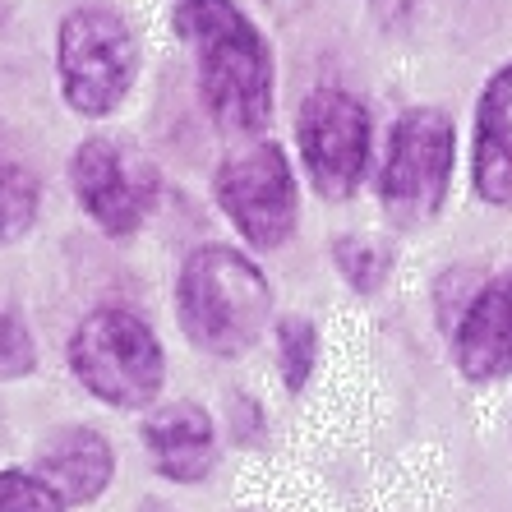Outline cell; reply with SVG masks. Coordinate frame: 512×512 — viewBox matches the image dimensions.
<instances>
[{
  "label": "cell",
  "instance_id": "cell-19",
  "mask_svg": "<svg viewBox=\"0 0 512 512\" xmlns=\"http://www.w3.org/2000/svg\"><path fill=\"white\" fill-rule=\"evenodd\" d=\"M148 512H167V508H148Z\"/></svg>",
  "mask_w": 512,
  "mask_h": 512
},
{
  "label": "cell",
  "instance_id": "cell-17",
  "mask_svg": "<svg viewBox=\"0 0 512 512\" xmlns=\"http://www.w3.org/2000/svg\"><path fill=\"white\" fill-rule=\"evenodd\" d=\"M33 365H37V346L28 323L10 305H0V379H24V374H33Z\"/></svg>",
  "mask_w": 512,
  "mask_h": 512
},
{
  "label": "cell",
  "instance_id": "cell-14",
  "mask_svg": "<svg viewBox=\"0 0 512 512\" xmlns=\"http://www.w3.org/2000/svg\"><path fill=\"white\" fill-rule=\"evenodd\" d=\"M277 346H282V383L296 393V388H305V379L314 374V360H319V333H314L310 319H282V328H277Z\"/></svg>",
  "mask_w": 512,
  "mask_h": 512
},
{
  "label": "cell",
  "instance_id": "cell-2",
  "mask_svg": "<svg viewBox=\"0 0 512 512\" xmlns=\"http://www.w3.org/2000/svg\"><path fill=\"white\" fill-rule=\"evenodd\" d=\"M180 328L208 356H240L259 342L273 314L268 277L231 245H199L176 277Z\"/></svg>",
  "mask_w": 512,
  "mask_h": 512
},
{
  "label": "cell",
  "instance_id": "cell-5",
  "mask_svg": "<svg viewBox=\"0 0 512 512\" xmlns=\"http://www.w3.org/2000/svg\"><path fill=\"white\" fill-rule=\"evenodd\" d=\"M453 153V120L439 107H411L397 120L379 176V199L393 222L416 227V222H429L439 213L448 180H453Z\"/></svg>",
  "mask_w": 512,
  "mask_h": 512
},
{
  "label": "cell",
  "instance_id": "cell-7",
  "mask_svg": "<svg viewBox=\"0 0 512 512\" xmlns=\"http://www.w3.org/2000/svg\"><path fill=\"white\" fill-rule=\"evenodd\" d=\"M296 139L305 171L323 199H346L360 185L370 162V116L360 107V97L342 88L310 93L296 116Z\"/></svg>",
  "mask_w": 512,
  "mask_h": 512
},
{
  "label": "cell",
  "instance_id": "cell-18",
  "mask_svg": "<svg viewBox=\"0 0 512 512\" xmlns=\"http://www.w3.org/2000/svg\"><path fill=\"white\" fill-rule=\"evenodd\" d=\"M411 5H416V0H374V10H379L383 19H388V24H402Z\"/></svg>",
  "mask_w": 512,
  "mask_h": 512
},
{
  "label": "cell",
  "instance_id": "cell-11",
  "mask_svg": "<svg viewBox=\"0 0 512 512\" xmlns=\"http://www.w3.org/2000/svg\"><path fill=\"white\" fill-rule=\"evenodd\" d=\"M33 471L56 489V499L65 503V508H74V503H93L97 494L111 485L116 453H111V443L102 439L97 429L74 425L42 443Z\"/></svg>",
  "mask_w": 512,
  "mask_h": 512
},
{
  "label": "cell",
  "instance_id": "cell-8",
  "mask_svg": "<svg viewBox=\"0 0 512 512\" xmlns=\"http://www.w3.org/2000/svg\"><path fill=\"white\" fill-rule=\"evenodd\" d=\"M70 171L84 213L107 236L139 231V222L157 199V171L148 157L125 148V139H84Z\"/></svg>",
  "mask_w": 512,
  "mask_h": 512
},
{
  "label": "cell",
  "instance_id": "cell-12",
  "mask_svg": "<svg viewBox=\"0 0 512 512\" xmlns=\"http://www.w3.org/2000/svg\"><path fill=\"white\" fill-rule=\"evenodd\" d=\"M471 180L485 203H499V208L512 203V60L480 93Z\"/></svg>",
  "mask_w": 512,
  "mask_h": 512
},
{
  "label": "cell",
  "instance_id": "cell-15",
  "mask_svg": "<svg viewBox=\"0 0 512 512\" xmlns=\"http://www.w3.org/2000/svg\"><path fill=\"white\" fill-rule=\"evenodd\" d=\"M337 250V268H342V277L356 291H379V282L388 277V268H393V259L379 250V245H370V240H356L346 236L333 245Z\"/></svg>",
  "mask_w": 512,
  "mask_h": 512
},
{
  "label": "cell",
  "instance_id": "cell-16",
  "mask_svg": "<svg viewBox=\"0 0 512 512\" xmlns=\"http://www.w3.org/2000/svg\"><path fill=\"white\" fill-rule=\"evenodd\" d=\"M0 512H65L37 471H0Z\"/></svg>",
  "mask_w": 512,
  "mask_h": 512
},
{
  "label": "cell",
  "instance_id": "cell-4",
  "mask_svg": "<svg viewBox=\"0 0 512 512\" xmlns=\"http://www.w3.org/2000/svg\"><path fill=\"white\" fill-rule=\"evenodd\" d=\"M60 93L79 116H111L139 79V42L111 10H74L56 42Z\"/></svg>",
  "mask_w": 512,
  "mask_h": 512
},
{
  "label": "cell",
  "instance_id": "cell-3",
  "mask_svg": "<svg viewBox=\"0 0 512 512\" xmlns=\"http://www.w3.org/2000/svg\"><path fill=\"white\" fill-rule=\"evenodd\" d=\"M70 370L93 397L120 411L153 406L167 360L153 328L130 310H93L70 337Z\"/></svg>",
  "mask_w": 512,
  "mask_h": 512
},
{
  "label": "cell",
  "instance_id": "cell-9",
  "mask_svg": "<svg viewBox=\"0 0 512 512\" xmlns=\"http://www.w3.org/2000/svg\"><path fill=\"white\" fill-rule=\"evenodd\" d=\"M457 365L476 383L512 374V273L485 282L466 305L457 323Z\"/></svg>",
  "mask_w": 512,
  "mask_h": 512
},
{
  "label": "cell",
  "instance_id": "cell-13",
  "mask_svg": "<svg viewBox=\"0 0 512 512\" xmlns=\"http://www.w3.org/2000/svg\"><path fill=\"white\" fill-rule=\"evenodd\" d=\"M37 203H42V190L28 167L0 157V245L5 240H19L37 217Z\"/></svg>",
  "mask_w": 512,
  "mask_h": 512
},
{
  "label": "cell",
  "instance_id": "cell-1",
  "mask_svg": "<svg viewBox=\"0 0 512 512\" xmlns=\"http://www.w3.org/2000/svg\"><path fill=\"white\" fill-rule=\"evenodd\" d=\"M171 24L194 51L199 97L227 134H254L273 116V51L236 0H176Z\"/></svg>",
  "mask_w": 512,
  "mask_h": 512
},
{
  "label": "cell",
  "instance_id": "cell-10",
  "mask_svg": "<svg viewBox=\"0 0 512 512\" xmlns=\"http://www.w3.org/2000/svg\"><path fill=\"white\" fill-rule=\"evenodd\" d=\"M148 453H153L157 471L180 485H199L217 462V434L213 416L194 402H167L157 406L148 425H143Z\"/></svg>",
  "mask_w": 512,
  "mask_h": 512
},
{
  "label": "cell",
  "instance_id": "cell-6",
  "mask_svg": "<svg viewBox=\"0 0 512 512\" xmlns=\"http://www.w3.org/2000/svg\"><path fill=\"white\" fill-rule=\"evenodd\" d=\"M213 194L217 208L231 217V227L254 250H277L296 231V176H291V162L277 143H240L217 167Z\"/></svg>",
  "mask_w": 512,
  "mask_h": 512
}]
</instances>
